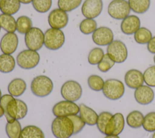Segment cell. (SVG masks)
Segmentation results:
<instances>
[{
    "label": "cell",
    "instance_id": "cell-34",
    "mask_svg": "<svg viewBox=\"0 0 155 138\" xmlns=\"http://www.w3.org/2000/svg\"><path fill=\"white\" fill-rule=\"evenodd\" d=\"M104 50L99 47H94L90 50L88 56V63L91 65H97L104 56Z\"/></svg>",
    "mask_w": 155,
    "mask_h": 138
},
{
    "label": "cell",
    "instance_id": "cell-5",
    "mask_svg": "<svg viewBox=\"0 0 155 138\" xmlns=\"http://www.w3.org/2000/svg\"><path fill=\"white\" fill-rule=\"evenodd\" d=\"M103 94L108 99L116 100L120 99L125 93L122 82L116 79H109L105 81L102 89Z\"/></svg>",
    "mask_w": 155,
    "mask_h": 138
},
{
    "label": "cell",
    "instance_id": "cell-22",
    "mask_svg": "<svg viewBox=\"0 0 155 138\" xmlns=\"http://www.w3.org/2000/svg\"><path fill=\"white\" fill-rule=\"evenodd\" d=\"M21 7L19 0H1L0 10L4 14L13 15L16 14Z\"/></svg>",
    "mask_w": 155,
    "mask_h": 138
},
{
    "label": "cell",
    "instance_id": "cell-12",
    "mask_svg": "<svg viewBox=\"0 0 155 138\" xmlns=\"http://www.w3.org/2000/svg\"><path fill=\"white\" fill-rule=\"evenodd\" d=\"M124 125V116L120 113H117L112 116L107 123L105 128L104 134L106 136H118L122 132Z\"/></svg>",
    "mask_w": 155,
    "mask_h": 138
},
{
    "label": "cell",
    "instance_id": "cell-26",
    "mask_svg": "<svg viewBox=\"0 0 155 138\" xmlns=\"http://www.w3.org/2000/svg\"><path fill=\"white\" fill-rule=\"evenodd\" d=\"M131 10L137 14H143L150 7V0H128Z\"/></svg>",
    "mask_w": 155,
    "mask_h": 138
},
{
    "label": "cell",
    "instance_id": "cell-40",
    "mask_svg": "<svg viewBox=\"0 0 155 138\" xmlns=\"http://www.w3.org/2000/svg\"><path fill=\"white\" fill-rule=\"evenodd\" d=\"M73 122L74 126V133L73 134H76L79 133L85 125V123L78 115H72L68 117Z\"/></svg>",
    "mask_w": 155,
    "mask_h": 138
},
{
    "label": "cell",
    "instance_id": "cell-42",
    "mask_svg": "<svg viewBox=\"0 0 155 138\" xmlns=\"http://www.w3.org/2000/svg\"><path fill=\"white\" fill-rule=\"evenodd\" d=\"M20 3H22L23 4H28L31 2H32L33 0H19Z\"/></svg>",
    "mask_w": 155,
    "mask_h": 138
},
{
    "label": "cell",
    "instance_id": "cell-38",
    "mask_svg": "<svg viewBox=\"0 0 155 138\" xmlns=\"http://www.w3.org/2000/svg\"><path fill=\"white\" fill-rule=\"evenodd\" d=\"M144 82L150 87H155V65L148 67L143 73Z\"/></svg>",
    "mask_w": 155,
    "mask_h": 138
},
{
    "label": "cell",
    "instance_id": "cell-18",
    "mask_svg": "<svg viewBox=\"0 0 155 138\" xmlns=\"http://www.w3.org/2000/svg\"><path fill=\"white\" fill-rule=\"evenodd\" d=\"M140 27V20L138 16L131 15L122 19L120 24L121 31L127 35H131Z\"/></svg>",
    "mask_w": 155,
    "mask_h": 138
},
{
    "label": "cell",
    "instance_id": "cell-16",
    "mask_svg": "<svg viewBox=\"0 0 155 138\" xmlns=\"http://www.w3.org/2000/svg\"><path fill=\"white\" fill-rule=\"evenodd\" d=\"M18 46V38L15 33H7L1 38L0 48L4 54H12Z\"/></svg>",
    "mask_w": 155,
    "mask_h": 138
},
{
    "label": "cell",
    "instance_id": "cell-21",
    "mask_svg": "<svg viewBox=\"0 0 155 138\" xmlns=\"http://www.w3.org/2000/svg\"><path fill=\"white\" fill-rule=\"evenodd\" d=\"M26 88V82L21 78H15L13 79L8 84L7 87L8 93L13 97H19L23 94Z\"/></svg>",
    "mask_w": 155,
    "mask_h": 138
},
{
    "label": "cell",
    "instance_id": "cell-14",
    "mask_svg": "<svg viewBox=\"0 0 155 138\" xmlns=\"http://www.w3.org/2000/svg\"><path fill=\"white\" fill-rule=\"evenodd\" d=\"M102 8V0H85L81 7V12L85 18L94 19L101 13Z\"/></svg>",
    "mask_w": 155,
    "mask_h": 138
},
{
    "label": "cell",
    "instance_id": "cell-27",
    "mask_svg": "<svg viewBox=\"0 0 155 138\" xmlns=\"http://www.w3.org/2000/svg\"><path fill=\"white\" fill-rule=\"evenodd\" d=\"M144 116L143 114L137 110L130 112L126 118L127 125L132 128H139L142 126Z\"/></svg>",
    "mask_w": 155,
    "mask_h": 138
},
{
    "label": "cell",
    "instance_id": "cell-25",
    "mask_svg": "<svg viewBox=\"0 0 155 138\" xmlns=\"http://www.w3.org/2000/svg\"><path fill=\"white\" fill-rule=\"evenodd\" d=\"M0 26L7 33H15L16 30V21L12 15H0Z\"/></svg>",
    "mask_w": 155,
    "mask_h": 138
},
{
    "label": "cell",
    "instance_id": "cell-37",
    "mask_svg": "<svg viewBox=\"0 0 155 138\" xmlns=\"http://www.w3.org/2000/svg\"><path fill=\"white\" fill-rule=\"evenodd\" d=\"M142 126H143V128L148 132L155 131V112L154 111L150 112L144 116Z\"/></svg>",
    "mask_w": 155,
    "mask_h": 138
},
{
    "label": "cell",
    "instance_id": "cell-20",
    "mask_svg": "<svg viewBox=\"0 0 155 138\" xmlns=\"http://www.w3.org/2000/svg\"><path fill=\"white\" fill-rule=\"evenodd\" d=\"M79 107V116L85 124L90 126L96 125L98 114L92 108L84 104H81Z\"/></svg>",
    "mask_w": 155,
    "mask_h": 138
},
{
    "label": "cell",
    "instance_id": "cell-30",
    "mask_svg": "<svg viewBox=\"0 0 155 138\" xmlns=\"http://www.w3.org/2000/svg\"><path fill=\"white\" fill-rule=\"evenodd\" d=\"M32 27L31 19L27 16H21L16 20V30L20 34H25Z\"/></svg>",
    "mask_w": 155,
    "mask_h": 138
},
{
    "label": "cell",
    "instance_id": "cell-15",
    "mask_svg": "<svg viewBox=\"0 0 155 138\" xmlns=\"http://www.w3.org/2000/svg\"><path fill=\"white\" fill-rule=\"evenodd\" d=\"M113 32L107 27L97 28L92 34V40L94 43L99 46L108 45L114 40Z\"/></svg>",
    "mask_w": 155,
    "mask_h": 138
},
{
    "label": "cell",
    "instance_id": "cell-28",
    "mask_svg": "<svg viewBox=\"0 0 155 138\" xmlns=\"http://www.w3.org/2000/svg\"><path fill=\"white\" fill-rule=\"evenodd\" d=\"M151 31L146 27H140L134 34V41L139 44H146L152 38Z\"/></svg>",
    "mask_w": 155,
    "mask_h": 138
},
{
    "label": "cell",
    "instance_id": "cell-49",
    "mask_svg": "<svg viewBox=\"0 0 155 138\" xmlns=\"http://www.w3.org/2000/svg\"><path fill=\"white\" fill-rule=\"evenodd\" d=\"M1 0H0V3H1Z\"/></svg>",
    "mask_w": 155,
    "mask_h": 138
},
{
    "label": "cell",
    "instance_id": "cell-35",
    "mask_svg": "<svg viewBox=\"0 0 155 138\" xmlns=\"http://www.w3.org/2000/svg\"><path fill=\"white\" fill-rule=\"evenodd\" d=\"M112 116L113 114L108 111H103L98 115L96 122V126L101 133L104 134L105 126Z\"/></svg>",
    "mask_w": 155,
    "mask_h": 138
},
{
    "label": "cell",
    "instance_id": "cell-45",
    "mask_svg": "<svg viewBox=\"0 0 155 138\" xmlns=\"http://www.w3.org/2000/svg\"><path fill=\"white\" fill-rule=\"evenodd\" d=\"M152 138H155V131H154V133H153V134Z\"/></svg>",
    "mask_w": 155,
    "mask_h": 138
},
{
    "label": "cell",
    "instance_id": "cell-19",
    "mask_svg": "<svg viewBox=\"0 0 155 138\" xmlns=\"http://www.w3.org/2000/svg\"><path fill=\"white\" fill-rule=\"evenodd\" d=\"M124 80L126 85L131 89H136L144 82L143 73L136 69H131L125 74Z\"/></svg>",
    "mask_w": 155,
    "mask_h": 138
},
{
    "label": "cell",
    "instance_id": "cell-31",
    "mask_svg": "<svg viewBox=\"0 0 155 138\" xmlns=\"http://www.w3.org/2000/svg\"><path fill=\"white\" fill-rule=\"evenodd\" d=\"M97 28V22L94 19L85 18L79 24V30L84 34L93 33Z\"/></svg>",
    "mask_w": 155,
    "mask_h": 138
},
{
    "label": "cell",
    "instance_id": "cell-8",
    "mask_svg": "<svg viewBox=\"0 0 155 138\" xmlns=\"http://www.w3.org/2000/svg\"><path fill=\"white\" fill-rule=\"evenodd\" d=\"M61 94L65 100L74 102L81 97L82 94V87L77 81L68 80L62 85Z\"/></svg>",
    "mask_w": 155,
    "mask_h": 138
},
{
    "label": "cell",
    "instance_id": "cell-48",
    "mask_svg": "<svg viewBox=\"0 0 155 138\" xmlns=\"http://www.w3.org/2000/svg\"><path fill=\"white\" fill-rule=\"evenodd\" d=\"M1 26H0V31H1Z\"/></svg>",
    "mask_w": 155,
    "mask_h": 138
},
{
    "label": "cell",
    "instance_id": "cell-29",
    "mask_svg": "<svg viewBox=\"0 0 155 138\" xmlns=\"http://www.w3.org/2000/svg\"><path fill=\"white\" fill-rule=\"evenodd\" d=\"M22 128L18 120H15L12 122H7L5 131L8 138H19Z\"/></svg>",
    "mask_w": 155,
    "mask_h": 138
},
{
    "label": "cell",
    "instance_id": "cell-46",
    "mask_svg": "<svg viewBox=\"0 0 155 138\" xmlns=\"http://www.w3.org/2000/svg\"><path fill=\"white\" fill-rule=\"evenodd\" d=\"M2 96V93H1V89H0V99H1V97Z\"/></svg>",
    "mask_w": 155,
    "mask_h": 138
},
{
    "label": "cell",
    "instance_id": "cell-9",
    "mask_svg": "<svg viewBox=\"0 0 155 138\" xmlns=\"http://www.w3.org/2000/svg\"><path fill=\"white\" fill-rule=\"evenodd\" d=\"M25 43L29 50L38 51L43 46L44 33L38 27H31L25 34Z\"/></svg>",
    "mask_w": 155,
    "mask_h": 138
},
{
    "label": "cell",
    "instance_id": "cell-44",
    "mask_svg": "<svg viewBox=\"0 0 155 138\" xmlns=\"http://www.w3.org/2000/svg\"><path fill=\"white\" fill-rule=\"evenodd\" d=\"M104 138H120L118 136H114V135H110V136H106Z\"/></svg>",
    "mask_w": 155,
    "mask_h": 138
},
{
    "label": "cell",
    "instance_id": "cell-11",
    "mask_svg": "<svg viewBox=\"0 0 155 138\" xmlns=\"http://www.w3.org/2000/svg\"><path fill=\"white\" fill-rule=\"evenodd\" d=\"M79 112V107L75 102L66 100L56 103L52 108V113L56 117H69Z\"/></svg>",
    "mask_w": 155,
    "mask_h": 138
},
{
    "label": "cell",
    "instance_id": "cell-41",
    "mask_svg": "<svg viewBox=\"0 0 155 138\" xmlns=\"http://www.w3.org/2000/svg\"><path fill=\"white\" fill-rule=\"evenodd\" d=\"M147 49L151 53L155 54V36L152 37L147 44Z\"/></svg>",
    "mask_w": 155,
    "mask_h": 138
},
{
    "label": "cell",
    "instance_id": "cell-7",
    "mask_svg": "<svg viewBox=\"0 0 155 138\" xmlns=\"http://www.w3.org/2000/svg\"><path fill=\"white\" fill-rule=\"evenodd\" d=\"M107 53L115 63L117 64L125 62L128 56L127 46L120 40H114L107 45Z\"/></svg>",
    "mask_w": 155,
    "mask_h": 138
},
{
    "label": "cell",
    "instance_id": "cell-43",
    "mask_svg": "<svg viewBox=\"0 0 155 138\" xmlns=\"http://www.w3.org/2000/svg\"><path fill=\"white\" fill-rule=\"evenodd\" d=\"M4 115V110L0 105V118L2 117Z\"/></svg>",
    "mask_w": 155,
    "mask_h": 138
},
{
    "label": "cell",
    "instance_id": "cell-2",
    "mask_svg": "<svg viewBox=\"0 0 155 138\" xmlns=\"http://www.w3.org/2000/svg\"><path fill=\"white\" fill-rule=\"evenodd\" d=\"M51 129L56 138H70L74 133L73 122L68 117H56L51 123Z\"/></svg>",
    "mask_w": 155,
    "mask_h": 138
},
{
    "label": "cell",
    "instance_id": "cell-6",
    "mask_svg": "<svg viewBox=\"0 0 155 138\" xmlns=\"http://www.w3.org/2000/svg\"><path fill=\"white\" fill-rule=\"evenodd\" d=\"M39 61L40 56L37 51L29 49L21 51L16 56L18 65L25 70L34 68L38 65Z\"/></svg>",
    "mask_w": 155,
    "mask_h": 138
},
{
    "label": "cell",
    "instance_id": "cell-10",
    "mask_svg": "<svg viewBox=\"0 0 155 138\" xmlns=\"http://www.w3.org/2000/svg\"><path fill=\"white\" fill-rule=\"evenodd\" d=\"M131 9L126 0H113L108 6V13L113 19H124L130 15Z\"/></svg>",
    "mask_w": 155,
    "mask_h": 138
},
{
    "label": "cell",
    "instance_id": "cell-32",
    "mask_svg": "<svg viewBox=\"0 0 155 138\" xmlns=\"http://www.w3.org/2000/svg\"><path fill=\"white\" fill-rule=\"evenodd\" d=\"M87 82L90 89L95 91H99L102 90L105 82L101 76L92 74L88 77Z\"/></svg>",
    "mask_w": 155,
    "mask_h": 138
},
{
    "label": "cell",
    "instance_id": "cell-17",
    "mask_svg": "<svg viewBox=\"0 0 155 138\" xmlns=\"http://www.w3.org/2000/svg\"><path fill=\"white\" fill-rule=\"evenodd\" d=\"M134 96L137 103L145 105L152 102L154 98V93L150 87L142 85L135 89Z\"/></svg>",
    "mask_w": 155,
    "mask_h": 138
},
{
    "label": "cell",
    "instance_id": "cell-47",
    "mask_svg": "<svg viewBox=\"0 0 155 138\" xmlns=\"http://www.w3.org/2000/svg\"><path fill=\"white\" fill-rule=\"evenodd\" d=\"M153 60H154V64H155V54H154V58H153Z\"/></svg>",
    "mask_w": 155,
    "mask_h": 138
},
{
    "label": "cell",
    "instance_id": "cell-4",
    "mask_svg": "<svg viewBox=\"0 0 155 138\" xmlns=\"http://www.w3.org/2000/svg\"><path fill=\"white\" fill-rule=\"evenodd\" d=\"M65 35L60 29L50 28L44 33L45 47L50 50H57L61 48L65 42Z\"/></svg>",
    "mask_w": 155,
    "mask_h": 138
},
{
    "label": "cell",
    "instance_id": "cell-3",
    "mask_svg": "<svg viewBox=\"0 0 155 138\" xmlns=\"http://www.w3.org/2000/svg\"><path fill=\"white\" fill-rule=\"evenodd\" d=\"M30 88L32 93L38 97H44L53 91V83L51 79L45 75H39L33 78Z\"/></svg>",
    "mask_w": 155,
    "mask_h": 138
},
{
    "label": "cell",
    "instance_id": "cell-13",
    "mask_svg": "<svg viewBox=\"0 0 155 138\" xmlns=\"http://www.w3.org/2000/svg\"><path fill=\"white\" fill-rule=\"evenodd\" d=\"M68 22L67 12L60 8H55L50 12L48 16V22L51 28L62 29L66 27Z\"/></svg>",
    "mask_w": 155,
    "mask_h": 138
},
{
    "label": "cell",
    "instance_id": "cell-33",
    "mask_svg": "<svg viewBox=\"0 0 155 138\" xmlns=\"http://www.w3.org/2000/svg\"><path fill=\"white\" fill-rule=\"evenodd\" d=\"M82 0H58L59 8L65 12H70L77 8L81 4Z\"/></svg>",
    "mask_w": 155,
    "mask_h": 138
},
{
    "label": "cell",
    "instance_id": "cell-1",
    "mask_svg": "<svg viewBox=\"0 0 155 138\" xmlns=\"http://www.w3.org/2000/svg\"><path fill=\"white\" fill-rule=\"evenodd\" d=\"M0 105L4 110V116L7 122L22 119L28 112L27 104L21 99L14 98L10 94H5L1 96Z\"/></svg>",
    "mask_w": 155,
    "mask_h": 138
},
{
    "label": "cell",
    "instance_id": "cell-39",
    "mask_svg": "<svg viewBox=\"0 0 155 138\" xmlns=\"http://www.w3.org/2000/svg\"><path fill=\"white\" fill-rule=\"evenodd\" d=\"M115 64V62L110 58L107 53L105 54L102 59L97 64L98 69L103 73L108 71Z\"/></svg>",
    "mask_w": 155,
    "mask_h": 138
},
{
    "label": "cell",
    "instance_id": "cell-23",
    "mask_svg": "<svg viewBox=\"0 0 155 138\" xmlns=\"http://www.w3.org/2000/svg\"><path fill=\"white\" fill-rule=\"evenodd\" d=\"M16 65L15 58L11 54H2L0 55V72L8 73L12 72Z\"/></svg>",
    "mask_w": 155,
    "mask_h": 138
},
{
    "label": "cell",
    "instance_id": "cell-24",
    "mask_svg": "<svg viewBox=\"0 0 155 138\" xmlns=\"http://www.w3.org/2000/svg\"><path fill=\"white\" fill-rule=\"evenodd\" d=\"M19 138H45V135L38 126L27 125L22 129Z\"/></svg>",
    "mask_w": 155,
    "mask_h": 138
},
{
    "label": "cell",
    "instance_id": "cell-36",
    "mask_svg": "<svg viewBox=\"0 0 155 138\" xmlns=\"http://www.w3.org/2000/svg\"><path fill=\"white\" fill-rule=\"evenodd\" d=\"M52 0H33L32 5L34 9L41 13L47 12L51 7Z\"/></svg>",
    "mask_w": 155,
    "mask_h": 138
}]
</instances>
